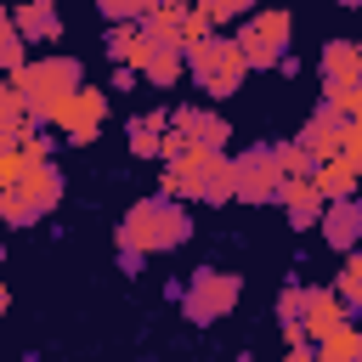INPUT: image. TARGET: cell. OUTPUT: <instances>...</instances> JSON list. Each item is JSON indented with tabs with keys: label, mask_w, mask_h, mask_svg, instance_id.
Returning a JSON list of instances; mask_svg holds the SVG:
<instances>
[{
	"label": "cell",
	"mask_w": 362,
	"mask_h": 362,
	"mask_svg": "<svg viewBox=\"0 0 362 362\" xmlns=\"http://www.w3.org/2000/svg\"><path fill=\"white\" fill-rule=\"evenodd\" d=\"M6 85L23 96V107H28V130H51V107H57L68 90L85 85V68H79V57H34V62L11 68Z\"/></svg>",
	"instance_id": "6da1fadb"
},
{
	"label": "cell",
	"mask_w": 362,
	"mask_h": 362,
	"mask_svg": "<svg viewBox=\"0 0 362 362\" xmlns=\"http://www.w3.org/2000/svg\"><path fill=\"white\" fill-rule=\"evenodd\" d=\"M119 243L130 249H147V255H164V249H181L192 238V215H187V198H170V192H153V198H136L113 232Z\"/></svg>",
	"instance_id": "7a4b0ae2"
},
{
	"label": "cell",
	"mask_w": 362,
	"mask_h": 362,
	"mask_svg": "<svg viewBox=\"0 0 362 362\" xmlns=\"http://www.w3.org/2000/svg\"><path fill=\"white\" fill-rule=\"evenodd\" d=\"M187 74H192V85L204 90V96H232V90H243V79H249V62H243V51H238V40L226 34V28H215L209 40H198V45H187Z\"/></svg>",
	"instance_id": "3957f363"
},
{
	"label": "cell",
	"mask_w": 362,
	"mask_h": 362,
	"mask_svg": "<svg viewBox=\"0 0 362 362\" xmlns=\"http://www.w3.org/2000/svg\"><path fill=\"white\" fill-rule=\"evenodd\" d=\"M238 294H243V277H238V272H221V266H198V272L187 277V288H181V317H187L192 328H209V322L232 317Z\"/></svg>",
	"instance_id": "277c9868"
},
{
	"label": "cell",
	"mask_w": 362,
	"mask_h": 362,
	"mask_svg": "<svg viewBox=\"0 0 362 362\" xmlns=\"http://www.w3.org/2000/svg\"><path fill=\"white\" fill-rule=\"evenodd\" d=\"M277 187H283V170H277L272 141L232 153V198L238 204H277Z\"/></svg>",
	"instance_id": "5b68a950"
},
{
	"label": "cell",
	"mask_w": 362,
	"mask_h": 362,
	"mask_svg": "<svg viewBox=\"0 0 362 362\" xmlns=\"http://www.w3.org/2000/svg\"><path fill=\"white\" fill-rule=\"evenodd\" d=\"M102 119H107V90H96V85H79L51 107V130H62V141H74V147H90Z\"/></svg>",
	"instance_id": "8992f818"
},
{
	"label": "cell",
	"mask_w": 362,
	"mask_h": 362,
	"mask_svg": "<svg viewBox=\"0 0 362 362\" xmlns=\"http://www.w3.org/2000/svg\"><path fill=\"white\" fill-rule=\"evenodd\" d=\"M175 164L192 175L198 204H226V198H232V158H226V147H198V141H192Z\"/></svg>",
	"instance_id": "52a82bcc"
},
{
	"label": "cell",
	"mask_w": 362,
	"mask_h": 362,
	"mask_svg": "<svg viewBox=\"0 0 362 362\" xmlns=\"http://www.w3.org/2000/svg\"><path fill=\"white\" fill-rule=\"evenodd\" d=\"M317 232H322V243L328 249H356L362 243V192H351V198H328L322 204V215H317Z\"/></svg>",
	"instance_id": "ba28073f"
},
{
	"label": "cell",
	"mask_w": 362,
	"mask_h": 362,
	"mask_svg": "<svg viewBox=\"0 0 362 362\" xmlns=\"http://www.w3.org/2000/svg\"><path fill=\"white\" fill-rule=\"evenodd\" d=\"M345 124H351V113H339L328 96L311 107V119H305V130H300V141H305V153L311 158H334L339 147H345Z\"/></svg>",
	"instance_id": "9c48e42d"
},
{
	"label": "cell",
	"mask_w": 362,
	"mask_h": 362,
	"mask_svg": "<svg viewBox=\"0 0 362 362\" xmlns=\"http://www.w3.org/2000/svg\"><path fill=\"white\" fill-rule=\"evenodd\" d=\"M277 204H283V215H288V226H294V232H311L328 198H322V187H317L311 175H283V187H277Z\"/></svg>",
	"instance_id": "30bf717a"
},
{
	"label": "cell",
	"mask_w": 362,
	"mask_h": 362,
	"mask_svg": "<svg viewBox=\"0 0 362 362\" xmlns=\"http://www.w3.org/2000/svg\"><path fill=\"white\" fill-rule=\"evenodd\" d=\"M170 124H175L187 141H198V147H226V136H232V124H226L215 107H198V102L170 107Z\"/></svg>",
	"instance_id": "8fae6325"
},
{
	"label": "cell",
	"mask_w": 362,
	"mask_h": 362,
	"mask_svg": "<svg viewBox=\"0 0 362 362\" xmlns=\"http://www.w3.org/2000/svg\"><path fill=\"white\" fill-rule=\"evenodd\" d=\"M11 23H17V34H23L28 45H57V40H62V11H57V0H17V6H11Z\"/></svg>",
	"instance_id": "7c38bea8"
},
{
	"label": "cell",
	"mask_w": 362,
	"mask_h": 362,
	"mask_svg": "<svg viewBox=\"0 0 362 362\" xmlns=\"http://www.w3.org/2000/svg\"><path fill=\"white\" fill-rule=\"evenodd\" d=\"M17 192L40 209V215H51L57 204H62V170H57V158H40V164H23V175H17Z\"/></svg>",
	"instance_id": "4fadbf2b"
},
{
	"label": "cell",
	"mask_w": 362,
	"mask_h": 362,
	"mask_svg": "<svg viewBox=\"0 0 362 362\" xmlns=\"http://www.w3.org/2000/svg\"><path fill=\"white\" fill-rule=\"evenodd\" d=\"M181 74H187L181 40H153V51H147V62H141V79L158 85V90H170V85H181Z\"/></svg>",
	"instance_id": "5bb4252c"
},
{
	"label": "cell",
	"mask_w": 362,
	"mask_h": 362,
	"mask_svg": "<svg viewBox=\"0 0 362 362\" xmlns=\"http://www.w3.org/2000/svg\"><path fill=\"white\" fill-rule=\"evenodd\" d=\"M102 45H107L113 62H130V68L141 74V62H147V51H153V34H141V23H107Z\"/></svg>",
	"instance_id": "9a60e30c"
},
{
	"label": "cell",
	"mask_w": 362,
	"mask_h": 362,
	"mask_svg": "<svg viewBox=\"0 0 362 362\" xmlns=\"http://www.w3.org/2000/svg\"><path fill=\"white\" fill-rule=\"evenodd\" d=\"M351 311H345V300L334 294V288H305V317H300V328L311 334V339H322L328 328H339Z\"/></svg>",
	"instance_id": "2e32d148"
},
{
	"label": "cell",
	"mask_w": 362,
	"mask_h": 362,
	"mask_svg": "<svg viewBox=\"0 0 362 362\" xmlns=\"http://www.w3.org/2000/svg\"><path fill=\"white\" fill-rule=\"evenodd\" d=\"M164 124H170V107H147V113H136V119L124 124L130 153H136V158H158V136H164Z\"/></svg>",
	"instance_id": "e0dca14e"
},
{
	"label": "cell",
	"mask_w": 362,
	"mask_h": 362,
	"mask_svg": "<svg viewBox=\"0 0 362 362\" xmlns=\"http://www.w3.org/2000/svg\"><path fill=\"white\" fill-rule=\"evenodd\" d=\"M311 181L322 187V198H351V192H356V164H351L345 153L317 158V164H311Z\"/></svg>",
	"instance_id": "ac0fdd59"
},
{
	"label": "cell",
	"mask_w": 362,
	"mask_h": 362,
	"mask_svg": "<svg viewBox=\"0 0 362 362\" xmlns=\"http://www.w3.org/2000/svg\"><path fill=\"white\" fill-rule=\"evenodd\" d=\"M232 40H238V51H243L249 74H255V68H277V57H283V51H277V45L260 34V23H255V17H243V23L232 28Z\"/></svg>",
	"instance_id": "d6986e66"
},
{
	"label": "cell",
	"mask_w": 362,
	"mask_h": 362,
	"mask_svg": "<svg viewBox=\"0 0 362 362\" xmlns=\"http://www.w3.org/2000/svg\"><path fill=\"white\" fill-rule=\"evenodd\" d=\"M317 362H362V328L345 317L339 328H328L317 339Z\"/></svg>",
	"instance_id": "ffe728a7"
},
{
	"label": "cell",
	"mask_w": 362,
	"mask_h": 362,
	"mask_svg": "<svg viewBox=\"0 0 362 362\" xmlns=\"http://www.w3.org/2000/svg\"><path fill=\"white\" fill-rule=\"evenodd\" d=\"M28 136V107H23V96L0 79V147H17Z\"/></svg>",
	"instance_id": "44dd1931"
},
{
	"label": "cell",
	"mask_w": 362,
	"mask_h": 362,
	"mask_svg": "<svg viewBox=\"0 0 362 362\" xmlns=\"http://www.w3.org/2000/svg\"><path fill=\"white\" fill-rule=\"evenodd\" d=\"M356 74H362L356 40H328L322 45V79H356Z\"/></svg>",
	"instance_id": "7402d4cb"
},
{
	"label": "cell",
	"mask_w": 362,
	"mask_h": 362,
	"mask_svg": "<svg viewBox=\"0 0 362 362\" xmlns=\"http://www.w3.org/2000/svg\"><path fill=\"white\" fill-rule=\"evenodd\" d=\"M334 294L345 300L351 317H362V243L345 249V266H339V277H334Z\"/></svg>",
	"instance_id": "603a6c76"
},
{
	"label": "cell",
	"mask_w": 362,
	"mask_h": 362,
	"mask_svg": "<svg viewBox=\"0 0 362 362\" xmlns=\"http://www.w3.org/2000/svg\"><path fill=\"white\" fill-rule=\"evenodd\" d=\"M249 17L260 23V34H266V40L277 45V51H288V34H294V17H288L283 6H255Z\"/></svg>",
	"instance_id": "cb8c5ba5"
},
{
	"label": "cell",
	"mask_w": 362,
	"mask_h": 362,
	"mask_svg": "<svg viewBox=\"0 0 362 362\" xmlns=\"http://www.w3.org/2000/svg\"><path fill=\"white\" fill-rule=\"evenodd\" d=\"M300 317H305V283H288L283 294H277V322H283V334L294 339V334H305L300 328Z\"/></svg>",
	"instance_id": "d4e9b609"
},
{
	"label": "cell",
	"mask_w": 362,
	"mask_h": 362,
	"mask_svg": "<svg viewBox=\"0 0 362 362\" xmlns=\"http://www.w3.org/2000/svg\"><path fill=\"white\" fill-rule=\"evenodd\" d=\"M322 96H328L339 113L356 119V113H362V74H356V79H322Z\"/></svg>",
	"instance_id": "484cf974"
},
{
	"label": "cell",
	"mask_w": 362,
	"mask_h": 362,
	"mask_svg": "<svg viewBox=\"0 0 362 362\" xmlns=\"http://www.w3.org/2000/svg\"><path fill=\"white\" fill-rule=\"evenodd\" d=\"M34 221H40V209L17 187H0V226H34Z\"/></svg>",
	"instance_id": "4316f807"
},
{
	"label": "cell",
	"mask_w": 362,
	"mask_h": 362,
	"mask_svg": "<svg viewBox=\"0 0 362 362\" xmlns=\"http://www.w3.org/2000/svg\"><path fill=\"white\" fill-rule=\"evenodd\" d=\"M272 153H277V170H283V175H311V164H317L300 136H294V141H272Z\"/></svg>",
	"instance_id": "83f0119b"
},
{
	"label": "cell",
	"mask_w": 362,
	"mask_h": 362,
	"mask_svg": "<svg viewBox=\"0 0 362 362\" xmlns=\"http://www.w3.org/2000/svg\"><path fill=\"white\" fill-rule=\"evenodd\" d=\"M209 34H215L209 11H204L198 0H187V17H181V51H187V45H198V40H209Z\"/></svg>",
	"instance_id": "f1b7e54d"
},
{
	"label": "cell",
	"mask_w": 362,
	"mask_h": 362,
	"mask_svg": "<svg viewBox=\"0 0 362 362\" xmlns=\"http://www.w3.org/2000/svg\"><path fill=\"white\" fill-rule=\"evenodd\" d=\"M23 62H28V40H23V34H17V23H11V28L0 34V68L11 74V68H23Z\"/></svg>",
	"instance_id": "f546056e"
},
{
	"label": "cell",
	"mask_w": 362,
	"mask_h": 362,
	"mask_svg": "<svg viewBox=\"0 0 362 362\" xmlns=\"http://www.w3.org/2000/svg\"><path fill=\"white\" fill-rule=\"evenodd\" d=\"M158 192H170V198H198V192H192V175H187L181 164H164V175H158Z\"/></svg>",
	"instance_id": "4dcf8cb0"
},
{
	"label": "cell",
	"mask_w": 362,
	"mask_h": 362,
	"mask_svg": "<svg viewBox=\"0 0 362 362\" xmlns=\"http://www.w3.org/2000/svg\"><path fill=\"white\" fill-rule=\"evenodd\" d=\"M96 11H102L107 23H136V17H141V0H96Z\"/></svg>",
	"instance_id": "1f68e13d"
},
{
	"label": "cell",
	"mask_w": 362,
	"mask_h": 362,
	"mask_svg": "<svg viewBox=\"0 0 362 362\" xmlns=\"http://www.w3.org/2000/svg\"><path fill=\"white\" fill-rule=\"evenodd\" d=\"M187 147H192V141H187V136H181L175 124H164V136H158V158H164V164H175V158H181Z\"/></svg>",
	"instance_id": "d6a6232c"
},
{
	"label": "cell",
	"mask_w": 362,
	"mask_h": 362,
	"mask_svg": "<svg viewBox=\"0 0 362 362\" xmlns=\"http://www.w3.org/2000/svg\"><path fill=\"white\" fill-rule=\"evenodd\" d=\"M198 6L209 11V23H215V28H226V17H243V6H238V0H198Z\"/></svg>",
	"instance_id": "836d02e7"
},
{
	"label": "cell",
	"mask_w": 362,
	"mask_h": 362,
	"mask_svg": "<svg viewBox=\"0 0 362 362\" xmlns=\"http://www.w3.org/2000/svg\"><path fill=\"white\" fill-rule=\"evenodd\" d=\"M141 266H147V249H130V243H119V272H124V277H141Z\"/></svg>",
	"instance_id": "e575fe53"
},
{
	"label": "cell",
	"mask_w": 362,
	"mask_h": 362,
	"mask_svg": "<svg viewBox=\"0 0 362 362\" xmlns=\"http://www.w3.org/2000/svg\"><path fill=\"white\" fill-rule=\"evenodd\" d=\"M339 153H345L351 164H362V124H356V119L345 124V147H339Z\"/></svg>",
	"instance_id": "d590c367"
},
{
	"label": "cell",
	"mask_w": 362,
	"mask_h": 362,
	"mask_svg": "<svg viewBox=\"0 0 362 362\" xmlns=\"http://www.w3.org/2000/svg\"><path fill=\"white\" fill-rule=\"evenodd\" d=\"M113 90H136V68L130 62H113V79H107Z\"/></svg>",
	"instance_id": "8d00e7d4"
},
{
	"label": "cell",
	"mask_w": 362,
	"mask_h": 362,
	"mask_svg": "<svg viewBox=\"0 0 362 362\" xmlns=\"http://www.w3.org/2000/svg\"><path fill=\"white\" fill-rule=\"evenodd\" d=\"M277 74H283V79H294V74H300V57H294V51H283V57H277Z\"/></svg>",
	"instance_id": "74e56055"
},
{
	"label": "cell",
	"mask_w": 362,
	"mask_h": 362,
	"mask_svg": "<svg viewBox=\"0 0 362 362\" xmlns=\"http://www.w3.org/2000/svg\"><path fill=\"white\" fill-rule=\"evenodd\" d=\"M6 28H11V11H6V6H0V34H6Z\"/></svg>",
	"instance_id": "f35d334b"
},
{
	"label": "cell",
	"mask_w": 362,
	"mask_h": 362,
	"mask_svg": "<svg viewBox=\"0 0 362 362\" xmlns=\"http://www.w3.org/2000/svg\"><path fill=\"white\" fill-rule=\"evenodd\" d=\"M238 6H243V11H255V6H272V0H238Z\"/></svg>",
	"instance_id": "ab89813d"
},
{
	"label": "cell",
	"mask_w": 362,
	"mask_h": 362,
	"mask_svg": "<svg viewBox=\"0 0 362 362\" xmlns=\"http://www.w3.org/2000/svg\"><path fill=\"white\" fill-rule=\"evenodd\" d=\"M6 305H11V294H6V283H0V317H6Z\"/></svg>",
	"instance_id": "60d3db41"
},
{
	"label": "cell",
	"mask_w": 362,
	"mask_h": 362,
	"mask_svg": "<svg viewBox=\"0 0 362 362\" xmlns=\"http://www.w3.org/2000/svg\"><path fill=\"white\" fill-rule=\"evenodd\" d=\"M339 6H351V11H362V0H339Z\"/></svg>",
	"instance_id": "b9f144b4"
},
{
	"label": "cell",
	"mask_w": 362,
	"mask_h": 362,
	"mask_svg": "<svg viewBox=\"0 0 362 362\" xmlns=\"http://www.w3.org/2000/svg\"><path fill=\"white\" fill-rule=\"evenodd\" d=\"M356 192H362V164H356Z\"/></svg>",
	"instance_id": "7bdbcfd3"
},
{
	"label": "cell",
	"mask_w": 362,
	"mask_h": 362,
	"mask_svg": "<svg viewBox=\"0 0 362 362\" xmlns=\"http://www.w3.org/2000/svg\"><path fill=\"white\" fill-rule=\"evenodd\" d=\"M0 260H6V243H0Z\"/></svg>",
	"instance_id": "ee69618b"
},
{
	"label": "cell",
	"mask_w": 362,
	"mask_h": 362,
	"mask_svg": "<svg viewBox=\"0 0 362 362\" xmlns=\"http://www.w3.org/2000/svg\"><path fill=\"white\" fill-rule=\"evenodd\" d=\"M0 79H6V68H0Z\"/></svg>",
	"instance_id": "f6af8a7d"
},
{
	"label": "cell",
	"mask_w": 362,
	"mask_h": 362,
	"mask_svg": "<svg viewBox=\"0 0 362 362\" xmlns=\"http://www.w3.org/2000/svg\"><path fill=\"white\" fill-rule=\"evenodd\" d=\"M356 124H362V113H356Z\"/></svg>",
	"instance_id": "bcb514c9"
},
{
	"label": "cell",
	"mask_w": 362,
	"mask_h": 362,
	"mask_svg": "<svg viewBox=\"0 0 362 362\" xmlns=\"http://www.w3.org/2000/svg\"><path fill=\"white\" fill-rule=\"evenodd\" d=\"M356 51H362V40H356Z\"/></svg>",
	"instance_id": "7dc6e473"
}]
</instances>
